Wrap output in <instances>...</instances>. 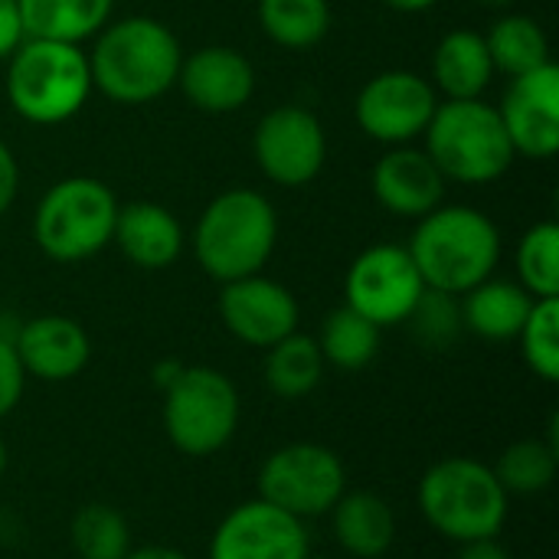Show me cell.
Segmentation results:
<instances>
[{"label":"cell","instance_id":"cell-1","mask_svg":"<svg viewBox=\"0 0 559 559\" xmlns=\"http://www.w3.org/2000/svg\"><path fill=\"white\" fill-rule=\"evenodd\" d=\"M183 49L167 23L154 16H124L105 23L88 52L92 88L118 105H144L177 85Z\"/></svg>","mask_w":559,"mask_h":559},{"label":"cell","instance_id":"cell-2","mask_svg":"<svg viewBox=\"0 0 559 559\" xmlns=\"http://www.w3.org/2000/svg\"><path fill=\"white\" fill-rule=\"evenodd\" d=\"M426 288L465 295L495 275L501 259L498 226L472 206H436L406 246Z\"/></svg>","mask_w":559,"mask_h":559},{"label":"cell","instance_id":"cell-3","mask_svg":"<svg viewBox=\"0 0 559 559\" xmlns=\"http://www.w3.org/2000/svg\"><path fill=\"white\" fill-rule=\"evenodd\" d=\"M278 242V216L259 190H226L206 203L197 233L193 252L200 269L226 285L246 275H259L272 259Z\"/></svg>","mask_w":559,"mask_h":559},{"label":"cell","instance_id":"cell-4","mask_svg":"<svg viewBox=\"0 0 559 559\" xmlns=\"http://www.w3.org/2000/svg\"><path fill=\"white\" fill-rule=\"evenodd\" d=\"M508 498L491 465L468 455L436 462L416 491L426 524L455 544L498 537L508 524Z\"/></svg>","mask_w":559,"mask_h":559},{"label":"cell","instance_id":"cell-5","mask_svg":"<svg viewBox=\"0 0 559 559\" xmlns=\"http://www.w3.org/2000/svg\"><path fill=\"white\" fill-rule=\"evenodd\" d=\"M92 92L88 56L82 46L56 39H23L10 52L7 95L29 124H62L75 118Z\"/></svg>","mask_w":559,"mask_h":559},{"label":"cell","instance_id":"cell-6","mask_svg":"<svg viewBox=\"0 0 559 559\" xmlns=\"http://www.w3.org/2000/svg\"><path fill=\"white\" fill-rule=\"evenodd\" d=\"M426 154L455 183H491L514 164V144L495 105L481 98H449L426 124Z\"/></svg>","mask_w":559,"mask_h":559},{"label":"cell","instance_id":"cell-7","mask_svg":"<svg viewBox=\"0 0 559 559\" xmlns=\"http://www.w3.org/2000/svg\"><path fill=\"white\" fill-rule=\"evenodd\" d=\"M118 200L95 177H66L52 183L33 216V239L52 262H85L98 255L115 233Z\"/></svg>","mask_w":559,"mask_h":559},{"label":"cell","instance_id":"cell-8","mask_svg":"<svg viewBox=\"0 0 559 559\" xmlns=\"http://www.w3.org/2000/svg\"><path fill=\"white\" fill-rule=\"evenodd\" d=\"M239 429V390L213 367H183L164 393V432L190 459H206L233 442Z\"/></svg>","mask_w":559,"mask_h":559},{"label":"cell","instance_id":"cell-9","mask_svg":"<svg viewBox=\"0 0 559 559\" xmlns=\"http://www.w3.org/2000/svg\"><path fill=\"white\" fill-rule=\"evenodd\" d=\"M344 491L347 472L341 455L318 442H292L259 468V498L298 521L331 514Z\"/></svg>","mask_w":559,"mask_h":559},{"label":"cell","instance_id":"cell-10","mask_svg":"<svg viewBox=\"0 0 559 559\" xmlns=\"http://www.w3.org/2000/svg\"><path fill=\"white\" fill-rule=\"evenodd\" d=\"M426 282L409 255V249L380 242L364 249L344 278V305L360 311L377 328H393L409 321L413 308L419 305Z\"/></svg>","mask_w":559,"mask_h":559},{"label":"cell","instance_id":"cell-11","mask_svg":"<svg viewBox=\"0 0 559 559\" xmlns=\"http://www.w3.org/2000/svg\"><path fill=\"white\" fill-rule=\"evenodd\" d=\"M252 151L272 183L305 187L324 167L328 138L314 111L301 105H278L255 124Z\"/></svg>","mask_w":559,"mask_h":559},{"label":"cell","instance_id":"cell-12","mask_svg":"<svg viewBox=\"0 0 559 559\" xmlns=\"http://www.w3.org/2000/svg\"><path fill=\"white\" fill-rule=\"evenodd\" d=\"M436 92L423 75L390 69L373 75L360 88L354 115L367 138L400 147L426 131V124L436 115Z\"/></svg>","mask_w":559,"mask_h":559},{"label":"cell","instance_id":"cell-13","mask_svg":"<svg viewBox=\"0 0 559 559\" xmlns=\"http://www.w3.org/2000/svg\"><path fill=\"white\" fill-rule=\"evenodd\" d=\"M305 521L255 498L233 508L210 537V559H308Z\"/></svg>","mask_w":559,"mask_h":559},{"label":"cell","instance_id":"cell-14","mask_svg":"<svg viewBox=\"0 0 559 559\" xmlns=\"http://www.w3.org/2000/svg\"><path fill=\"white\" fill-rule=\"evenodd\" d=\"M514 154L547 160L559 147V69L554 62L514 75L498 105Z\"/></svg>","mask_w":559,"mask_h":559},{"label":"cell","instance_id":"cell-15","mask_svg":"<svg viewBox=\"0 0 559 559\" xmlns=\"http://www.w3.org/2000/svg\"><path fill=\"white\" fill-rule=\"evenodd\" d=\"M219 318L236 341L269 350L282 337L298 331V301L282 282L246 275L223 285Z\"/></svg>","mask_w":559,"mask_h":559},{"label":"cell","instance_id":"cell-16","mask_svg":"<svg viewBox=\"0 0 559 559\" xmlns=\"http://www.w3.org/2000/svg\"><path fill=\"white\" fill-rule=\"evenodd\" d=\"M20 367L26 377L46 380V383H62L79 377L88 360H92V341L85 334V328L66 314H39L33 321H26L16 334V341H10Z\"/></svg>","mask_w":559,"mask_h":559},{"label":"cell","instance_id":"cell-17","mask_svg":"<svg viewBox=\"0 0 559 559\" xmlns=\"http://www.w3.org/2000/svg\"><path fill=\"white\" fill-rule=\"evenodd\" d=\"M177 85L183 95L210 115L239 111L255 92L252 62L233 46H203L180 62Z\"/></svg>","mask_w":559,"mask_h":559},{"label":"cell","instance_id":"cell-18","mask_svg":"<svg viewBox=\"0 0 559 559\" xmlns=\"http://www.w3.org/2000/svg\"><path fill=\"white\" fill-rule=\"evenodd\" d=\"M373 197L390 210L393 216L423 219L436 206H442L445 197V177L432 164L426 151L413 147H393L383 154L373 167Z\"/></svg>","mask_w":559,"mask_h":559},{"label":"cell","instance_id":"cell-19","mask_svg":"<svg viewBox=\"0 0 559 559\" xmlns=\"http://www.w3.org/2000/svg\"><path fill=\"white\" fill-rule=\"evenodd\" d=\"M111 242H118L121 255L147 272L167 269L183 252V226L180 219L151 200H134L128 206H118Z\"/></svg>","mask_w":559,"mask_h":559},{"label":"cell","instance_id":"cell-20","mask_svg":"<svg viewBox=\"0 0 559 559\" xmlns=\"http://www.w3.org/2000/svg\"><path fill=\"white\" fill-rule=\"evenodd\" d=\"M334 540L354 559H380L396 540V514L373 491H344L331 508Z\"/></svg>","mask_w":559,"mask_h":559},{"label":"cell","instance_id":"cell-21","mask_svg":"<svg viewBox=\"0 0 559 559\" xmlns=\"http://www.w3.org/2000/svg\"><path fill=\"white\" fill-rule=\"evenodd\" d=\"M537 298L527 295L518 282H501V278H485L472 292H465L462 301V328H468L481 341H518L531 308Z\"/></svg>","mask_w":559,"mask_h":559},{"label":"cell","instance_id":"cell-22","mask_svg":"<svg viewBox=\"0 0 559 559\" xmlns=\"http://www.w3.org/2000/svg\"><path fill=\"white\" fill-rule=\"evenodd\" d=\"M23 39L85 43L108 23L115 0H16Z\"/></svg>","mask_w":559,"mask_h":559},{"label":"cell","instance_id":"cell-23","mask_svg":"<svg viewBox=\"0 0 559 559\" xmlns=\"http://www.w3.org/2000/svg\"><path fill=\"white\" fill-rule=\"evenodd\" d=\"M432 75L449 98H481L495 79L488 43L475 29H452L439 39L432 56Z\"/></svg>","mask_w":559,"mask_h":559},{"label":"cell","instance_id":"cell-24","mask_svg":"<svg viewBox=\"0 0 559 559\" xmlns=\"http://www.w3.org/2000/svg\"><path fill=\"white\" fill-rule=\"evenodd\" d=\"M324 380V354L314 337L295 331L269 347L265 354V383L282 400H301L318 390Z\"/></svg>","mask_w":559,"mask_h":559},{"label":"cell","instance_id":"cell-25","mask_svg":"<svg viewBox=\"0 0 559 559\" xmlns=\"http://www.w3.org/2000/svg\"><path fill=\"white\" fill-rule=\"evenodd\" d=\"M485 43H488L495 72H504L511 79L550 62V43H547L544 26L534 16H524V13L501 16L491 26V33L485 36Z\"/></svg>","mask_w":559,"mask_h":559},{"label":"cell","instance_id":"cell-26","mask_svg":"<svg viewBox=\"0 0 559 559\" xmlns=\"http://www.w3.org/2000/svg\"><path fill=\"white\" fill-rule=\"evenodd\" d=\"M380 331L383 328L367 321L360 311H354L350 305H341L328 314L314 341L324 354V364L337 370H364L373 364L380 350Z\"/></svg>","mask_w":559,"mask_h":559},{"label":"cell","instance_id":"cell-27","mask_svg":"<svg viewBox=\"0 0 559 559\" xmlns=\"http://www.w3.org/2000/svg\"><path fill=\"white\" fill-rule=\"evenodd\" d=\"M262 33L285 49H308L324 39L331 26L328 0H259Z\"/></svg>","mask_w":559,"mask_h":559},{"label":"cell","instance_id":"cell-28","mask_svg":"<svg viewBox=\"0 0 559 559\" xmlns=\"http://www.w3.org/2000/svg\"><path fill=\"white\" fill-rule=\"evenodd\" d=\"M69 540L79 559H124L131 554V524L115 504H85L69 524Z\"/></svg>","mask_w":559,"mask_h":559},{"label":"cell","instance_id":"cell-29","mask_svg":"<svg viewBox=\"0 0 559 559\" xmlns=\"http://www.w3.org/2000/svg\"><path fill=\"white\" fill-rule=\"evenodd\" d=\"M557 465V442L524 439V442L508 445L491 472H495V478L501 481V488H504L508 495H524V498H527V495H544V491L554 485Z\"/></svg>","mask_w":559,"mask_h":559},{"label":"cell","instance_id":"cell-30","mask_svg":"<svg viewBox=\"0 0 559 559\" xmlns=\"http://www.w3.org/2000/svg\"><path fill=\"white\" fill-rule=\"evenodd\" d=\"M518 275L531 298H559V226L534 223L518 242Z\"/></svg>","mask_w":559,"mask_h":559},{"label":"cell","instance_id":"cell-31","mask_svg":"<svg viewBox=\"0 0 559 559\" xmlns=\"http://www.w3.org/2000/svg\"><path fill=\"white\" fill-rule=\"evenodd\" d=\"M524 364L547 383L559 380V298L534 301L521 334H518Z\"/></svg>","mask_w":559,"mask_h":559},{"label":"cell","instance_id":"cell-32","mask_svg":"<svg viewBox=\"0 0 559 559\" xmlns=\"http://www.w3.org/2000/svg\"><path fill=\"white\" fill-rule=\"evenodd\" d=\"M452 298H455V295L426 288L423 298H419V305L413 308L409 321H413V328H416V337H419L426 347H442V344H449V341L459 334V328H462V311L455 308Z\"/></svg>","mask_w":559,"mask_h":559},{"label":"cell","instance_id":"cell-33","mask_svg":"<svg viewBox=\"0 0 559 559\" xmlns=\"http://www.w3.org/2000/svg\"><path fill=\"white\" fill-rule=\"evenodd\" d=\"M23 386H26V373L20 367V357L13 350V344L0 337V419L16 409Z\"/></svg>","mask_w":559,"mask_h":559},{"label":"cell","instance_id":"cell-34","mask_svg":"<svg viewBox=\"0 0 559 559\" xmlns=\"http://www.w3.org/2000/svg\"><path fill=\"white\" fill-rule=\"evenodd\" d=\"M23 43V23L16 0H0V59H7Z\"/></svg>","mask_w":559,"mask_h":559},{"label":"cell","instance_id":"cell-35","mask_svg":"<svg viewBox=\"0 0 559 559\" xmlns=\"http://www.w3.org/2000/svg\"><path fill=\"white\" fill-rule=\"evenodd\" d=\"M16 193H20V167L13 151L0 141V216L13 206Z\"/></svg>","mask_w":559,"mask_h":559},{"label":"cell","instance_id":"cell-36","mask_svg":"<svg viewBox=\"0 0 559 559\" xmlns=\"http://www.w3.org/2000/svg\"><path fill=\"white\" fill-rule=\"evenodd\" d=\"M459 547H462L459 559H511V554L498 544V537L472 540V544H459Z\"/></svg>","mask_w":559,"mask_h":559},{"label":"cell","instance_id":"cell-37","mask_svg":"<svg viewBox=\"0 0 559 559\" xmlns=\"http://www.w3.org/2000/svg\"><path fill=\"white\" fill-rule=\"evenodd\" d=\"M180 373H183V364H177V360H160V364L154 367V386H157L160 393H167V390L177 383Z\"/></svg>","mask_w":559,"mask_h":559},{"label":"cell","instance_id":"cell-38","mask_svg":"<svg viewBox=\"0 0 559 559\" xmlns=\"http://www.w3.org/2000/svg\"><path fill=\"white\" fill-rule=\"evenodd\" d=\"M124 559H190L187 554H180V550H174V547H160V544H151V547H141V550H134L131 547V554Z\"/></svg>","mask_w":559,"mask_h":559},{"label":"cell","instance_id":"cell-39","mask_svg":"<svg viewBox=\"0 0 559 559\" xmlns=\"http://www.w3.org/2000/svg\"><path fill=\"white\" fill-rule=\"evenodd\" d=\"M383 3L393 7V10H400V13H423L432 3H439V0H383Z\"/></svg>","mask_w":559,"mask_h":559},{"label":"cell","instance_id":"cell-40","mask_svg":"<svg viewBox=\"0 0 559 559\" xmlns=\"http://www.w3.org/2000/svg\"><path fill=\"white\" fill-rule=\"evenodd\" d=\"M475 3H481V7H495V10H501V7H511V3H518V0H475Z\"/></svg>","mask_w":559,"mask_h":559},{"label":"cell","instance_id":"cell-41","mask_svg":"<svg viewBox=\"0 0 559 559\" xmlns=\"http://www.w3.org/2000/svg\"><path fill=\"white\" fill-rule=\"evenodd\" d=\"M7 462H10V455H7V442L0 439V475L7 472Z\"/></svg>","mask_w":559,"mask_h":559},{"label":"cell","instance_id":"cell-42","mask_svg":"<svg viewBox=\"0 0 559 559\" xmlns=\"http://www.w3.org/2000/svg\"><path fill=\"white\" fill-rule=\"evenodd\" d=\"M308 559H328V557H308Z\"/></svg>","mask_w":559,"mask_h":559}]
</instances>
